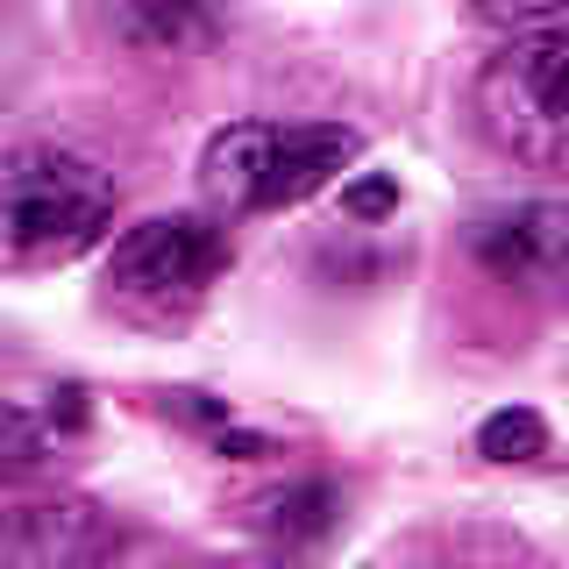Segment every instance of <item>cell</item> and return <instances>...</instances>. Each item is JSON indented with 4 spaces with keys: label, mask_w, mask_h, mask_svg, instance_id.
Masks as SVG:
<instances>
[{
    "label": "cell",
    "mask_w": 569,
    "mask_h": 569,
    "mask_svg": "<svg viewBox=\"0 0 569 569\" xmlns=\"http://www.w3.org/2000/svg\"><path fill=\"white\" fill-rule=\"evenodd\" d=\"M121 186L93 157L58 142L0 150V271H50L86 257L114 228Z\"/></svg>",
    "instance_id": "obj_1"
},
{
    "label": "cell",
    "mask_w": 569,
    "mask_h": 569,
    "mask_svg": "<svg viewBox=\"0 0 569 569\" xmlns=\"http://www.w3.org/2000/svg\"><path fill=\"white\" fill-rule=\"evenodd\" d=\"M356 157L363 136L349 121H228L200 150V192L228 213H278L313 200Z\"/></svg>",
    "instance_id": "obj_2"
},
{
    "label": "cell",
    "mask_w": 569,
    "mask_h": 569,
    "mask_svg": "<svg viewBox=\"0 0 569 569\" xmlns=\"http://www.w3.org/2000/svg\"><path fill=\"white\" fill-rule=\"evenodd\" d=\"M477 121L512 164L569 171V22L491 50L477 71Z\"/></svg>",
    "instance_id": "obj_3"
},
{
    "label": "cell",
    "mask_w": 569,
    "mask_h": 569,
    "mask_svg": "<svg viewBox=\"0 0 569 569\" xmlns=\"http://www.w3.org/2000/svg\"><path fill=\"white\" fill-rule=\"evenodd\" d=\"M228 257H236V242L213 213H157V221H142L114 242L107 292L136 313H171V307H192L228 271Z\"/></svg>",
    "instance_id": "obj_4"
},
{
    "label": "cell",
    "mask_w": 569,
    "mask_h": 569,
    "mask_svg": "<svg viewBox=\"0 0 569 569\" xmlns=\"http://www.w3.org/2000/svg\"><path fill=\"white\" fill-rule=\"evenodd\" d=\"M470 257L512 292H569V200H520L470 221Z\"/></svg>",
    "instance_id": "obj_5"
},
{
    "label": "cell",
    "mask_w": 569,
    "mask_h": 569,
    "mask_svg": "<svg viewBox=\"0 0 569 569\" xmlns=\"http://www.w3.org/2000/svg\"><path fill=\"white\" fill-rule=\"evenodd\" d=\"M107 520L93 498H14L0 506V569H93Z\"/></svg>",
    "instance_id": "obj_6"
},
{
    "label": "cell",
    "mask_w": 569,
    "mask_h": 569,
    "mask_svg": "<svg viewBox=\"0 0 569 569\" xmlns=\"http://www.w3.org/2000/svg\"><path fill=\"white\" fill-rule=\"evenodd\" d=\"M114 36L136 58H192L221 36V22H213L207 0H121Z\"/></svg>",
    "instance_id": "obj_7"
},
{
    "label": "cell",
    "mask_w": 569,
    "mask_h": 569,
    "mask_svg": "<svg viewBox=\"0 0 569 569\" xmlns=\"http://www.w3.org/2000/svg\"><path fill=\"white\" fill-rule=\"evenodd\" d=\"M249 527L263 533L271 548H313V541H328L335 527H342V491L328 485V477H299V485H278V491H263L257 506H249Z\"/></svg>",
    "instance_id": "obj_8"
},
{
    "label": "cell",
    "mask_w": 569,
    "mask_h": 569,
    "mask_svg": "<svg viewBox=\"0 0 569 569\" xmlns=\"http://www.w3.org/2000/svg\"><path fill=\"white\" fill-rule=\"evenodd\" d=\"M64 462V435L50 427L43 413H29V406H8L0 399V491L8 485H36V477H50Z\"/></svg>",
    "instance_id": "obj_9"
},
{
    "label": "cell",
    "mask_w": 569,
    "mask_h": 569,
    "mask_svg": "<svg viewBox=\"0 0 569 569\" xmlns=\"http://www.w3.org/2000/svg\"><path fill=\"white\" fill-rule=\"evenodd\" d=\"M477 456H491V462H533V456H548V420L533 413V406H498V413L477 427Z\"/></svg>",
    "instance_id": "obj_10"
},
{
    "label": "cell",
    "mask_w": 569,
    "mask_h": 569,
    "mask_svg": "<svg viewBox=\"0 0 569 569\" xmlns=\"http://www.w3.org/2000/svg\"><path fill=\"white\" fill-rule=\"evenodd\" d=\"M470 14H477V22H491V29L527 36V29H556V22H569V0H470Z\"/></svg>",
    "instance_id": "obj_11"
},
{
    "label": "cell",
    "mask_w": 569,
    "mask_h": 569,
    "mask_svg": "<svg viewBox=\"0 0 569 569\" xmlns=\"http://www.w3.org/2000/svg\"><path fill=\"white\" fill-rule=\"evenodd\" d=\"M342 213H349V221H391V213H399V178H391V171L349 178V186H342Z\"/></svg>",
    "instance_id": "obj_12"
},
{
    "label": "cell",
    "mask_w": 569,
    "mask_h": 569,
    "mask_svg": "<svg viewBox=\"0 0 569 569\" xmlns=\"http://www.w3.org/2000/svg\"><path fill=\"white\" fill-rule=\"evenodd\" d=\"M43 420L58 427V435H86V420H93V406H86V385H58V391H43Z\"/></svg>",
    "instance_id": "obj_13"
},
{
    "label": "cell",
    "mask_w": 569,
    "mask_h": 569,
    "mask_svg": "<svg viewBox=\"0 0 569 569\" xmlns=\"http://www.w3.org/2000/svg\"><path fill=\"white\" fill-rule=\"evenodd\" d=\"M164 413L192 420V427H236V413H228V399H213V391H164Z\"/></svg>",
    "instance_id": "obj_14"
},
{
    "label": "cell",
    "mask_w": 569,
    "mask_h": 569,
    "mask_svg": "<svg viewBox=\"0 0 569 569\" xmlns=\"http://www.w3.org/2000/svg\"><path fill=\"white\" fill-rule=\"evenodd\" d=\"M213 456H228V462H257V456H271V441L249 435V427H213Z\"/></svg>",
    "instance_id": "obj_15"
},
{
    "label": "cell",
    "mask_w": 569,
    "mask_h": 569,
    "mask_svg": "<svg viewBox=\"0 0 569 569\" xmlns=\"http://www.w3.org/2000/svg\"><path fill=\"white\" fill-rule=\"evenodd\" d=\"M157 569H263V562H157Z\"/></svg>",
    "instance_id": "obj_16"
},
{
    "label": "cell",
    "mask_w": 569,
    "mask_h": 569,
    "mask_svg": "<svg viewBox=\"0 0 569 569\" xmlns=\"http://www.w3.org/2000/svg\"><path fill=\"white\" fill-rule=\"evenodd\" d=\"M93 569H114V562H93Z\"/></svg>",
    "instance_id": "obj_17"
}]
</instances>
